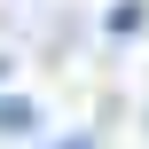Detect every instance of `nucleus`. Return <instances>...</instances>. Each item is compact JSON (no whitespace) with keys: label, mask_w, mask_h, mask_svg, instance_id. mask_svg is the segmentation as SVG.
I'll return each mask as SVG.
<instances>
[{"label":"nucleus","mask_w":149,"mask_h":149,"mask_svg":"<svg viewBox=\"0 0 149 149\" xmlns=\"http://www.w3.org/2000/svg\"><path fill=\"white\" fill-rule=\"evenodd\" d=\"M31 126H39V110L24 94H0V134H31Z\"/></svg>","instance_id":"nucleus-1"},{"label":"nucleus","mask_w":149,"mask_h":149,"mask_svg":"<svg viewBox=\"0 0 149 149\" xmlns=\"http://www.w3.org/2000/svg\"><path fill=\"white\" fill-rule=\"evenodd\" d=\"M110 31H118V39L141 31V0H118V8H110Z\"/></svg>","instance_id":"nucleus-2"},{"label":"nucleus","mask_w":149,"mask_h":149,"mask_svg":"<svg viewBox=\"0 0 149 149\" xmlns=\"http://www.w3.org/2000/svg\"><path fill=\"white\" fill-rule=\"evenodd\" d=\"M63 149H94V141H86V134H71V141H63Z\"/></svg>","instance_id":"nucleus-3"}]
</instances>
